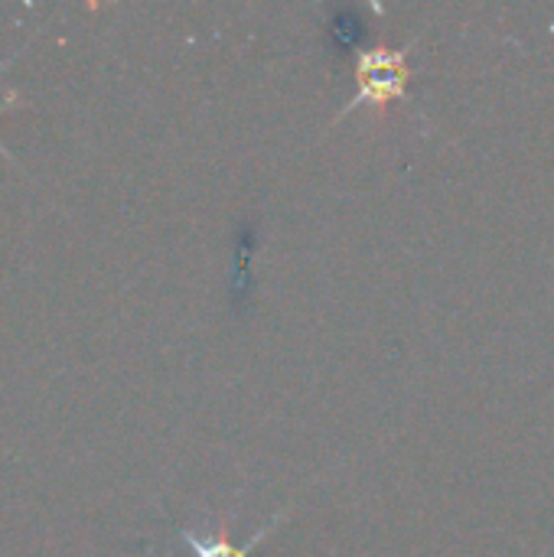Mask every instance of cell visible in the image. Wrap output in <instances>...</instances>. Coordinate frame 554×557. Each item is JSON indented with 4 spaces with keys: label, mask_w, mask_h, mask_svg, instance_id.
I'll list each match as a JSON object with an SVG mask.
<instances>
[{
    "label": "cell",
    "mask_w": 554,
    "mask_h": 557,
    "mask_svg": "<svg viewBox=\"0 0 554 557\" xmlns=\"http://www.w3.org/2000/svg\"><path fill=\"white\" fill-rule=\"evenodd\" d=\"M327 29H330L333 42H336L340 49H353V46L366 36V23H362L359 10H353V7H336V10L330 13Z\"/></svg>",
    "instance_id": "obj_3"
},
{
    "label": "cell",
    "mask_w": 554,
    "mask_h": 557,
    "mask_svg": "<svg viewBox=\"0 0 554 557\" xmlns=\"http://www.w3.org/2000/svg\"><path fill=\"white\" fill-rule=\"evenodd\" d=\"M356 82H359V91L336 114V121L346 117V114H353L362 104L389 108L392 101H402L408 95V82H411L408 52L405 49H389V46L362 49L359 59H356Z\"/></svg>",
    "instance_id": "obj_1"
},
{
    "label": "cell",
    "mask_w": 554,
    "mask_h": 557,
    "mask_svg": "<svg viewBox=\"0 0 554 557\" xmlns=\"http://www.w3.org/2000/svg\"><path fill=\"white\" fill-rule=\"evenodd\" d=\"M284 512H278L261 532H255L251 535V542L248 545H235L232 539H229V529L222 525L216 535H196V532H189V529H180V539L189 545V552H193V557H251L255 555V548L268 539V532L278 525V519H281Z\"/></svg>",
    "instance_id": "obj_2"
},
{
    "label": "cell",
    "mask_w": 554,
    "mask_h": 557,
    "mask_svg": "<svg viewBox=\"0 0 554 557\" xmlns=\"http://www.w3.org/2000/svg\"><path fill=\"white\" fill-rule=\"evenodd\" d=\"M10 59H13V55H10ZM10 59H3V62H0V72H3V69H7V62H10ZM0 153H3V157H10V153H7V147H3V144H0Z\"/></svg>",
    "instance_id": "obj_4"
}]
</instances>
